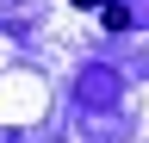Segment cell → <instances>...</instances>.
Listing matches in <instances>:
<instances>
[{"mask_svg": "<svg viewBox=\"0 0 149 143\" xmlns=\"http://www.w3.org/2000/svg\"><path fill=\"white\" fill-rule=\"evenodd\" d=\"M74 6H118V0H74Z\"/></svg>", "mask_w": 149, "mask_h": 143, "instance_id": "1", "label": "cell"}]
</instances>
